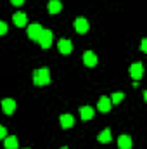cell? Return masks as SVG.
Masks as SVG:
<instances>
[{"label": "cell", "instance_id": "ac0fdd59", "mask_svg": "<svg viewBox=\"0 0 147 149\" xmlns=\"http://www.w3.org/2000/svg\"><path fill=\"white\" fill-rule=\"evenodd\" d=\"M5 33H7V24H5L3 21H0V37L5 35Z\"/></svg>", "mask_w": 147, "mask_h": 149}, {"label": "cell", "instance_id": "7402d4cb", "mask_svg": "<svg viewBox=\"0 0 147 149\" xmlns=\"http://www.w3.org/2000/svg\"><path fill=\"white\" fill-rule=\"evenodd\" d=\"M62 149H68V148H62Z\"/></svg>", "mask_w": 147, "mask_h": 149}, {"label": "cell", "instance_id": "d6986e66", "mask_svg": "<svg viewBox=\"0 0 147 149\" xmlns=\"http://www.w3.org/2000/svg\"><path fill=\"white\" fill-rule=\"evenodd\" d=\"M5 137H7V130L3 125H0V139H5Z\"/></svg>", "mask_w": 147, "mask_h": 149}, {"label": "cell", "instance_id": "8fae6325", "mask_svg": "<svg viewBox=\"0 0 147 149\" xmlns=\"http://www.w3.org/2000/svg\"><path fill=\"white\" fill-rule=\"evenodd\" d=\"M118 148L119 149H132V139H130V135H119L118 137Z\"/></svg>", "mask_w": 147, "mask_h": 149}, {"label": "cell", "instance_id": "277c9868", "mask_svg": "<svg viewBox=\"0 0 147 149\" xmlns=\"http://www.w3.org/2000/svg\"><path fill=\"white\" fill-rule=\"evenodd\" d=\"M57 49H59L61 54H69V52L73 50V43H71V40H68V38H61L59 43H57Z\"/></svg>", "mask_w": 147, "mask_h": 149}, {"label": "cell", "instance_id": "6da1fadb", "mask_svg": "<svg viewBox=\"0 0 147 149\" xmlns=\"http://www.w3.org/2000/svg\"><path fill=\"white\" fill-rule=\"evenodd\" d=\"M33 83L35 85H47L50 83V71L47 68H40L33 73Z\"/></svg>", "mask_w": 147, "mask_h": 149}, {"label": "cell", "instance_id": "ba28073f", "mask_svg": "<svg viewBox=\"0 0 147 149\" xmlns=\"http://www.w3.org/2000/svg\"><path fill=\"white\" fill-rule=\"evenodd\" d=\"M97 109L101 113H107L111 109V99L109 97H106V95H102L101 99H99V102H97Z\"/></svg>", "mask_w": 147, "mask_h": 149}, {"label": "cell", "instance_id": "9a60e30c", "mask_svg": "<svg viewBox=\"0 0 147 149\" xmlns=\"http://www.w3.org/2000/svg\"><path fill=\"white\" fill-rule=\"evenodd\" d=\"M5 149H16L17 148V137L16 135H9V137H5Z\"/></svg>", "mask_w": 147, "mask_h": 149}, {"label": "cell", "instance_id": "5bb4252c", "mask_svg": "<svg viewBox=\"0 0 147 149\" xmlns=\"http://www.w3.org/2000/svg\"><path fill=\"white\" fill-rule=\"evenodd\" d=\"M47 9H49V12H50V14H57V12H61L62 5H61V2H59V0H50V2H49V5H47Z\"/></svg>", "mask_w": 147, "mask_h": 149}, {"label": "cell", "instance_id": "44dd1931", "mask_svg": "<svg viewBox=\"0 0 147 149\" xmlns=\"http://www.w3.org/2000/svg\"><path fill=\"white\" fill-rule=\"evenodd\" d=\"M12 2V5H23L24 3V0H10Z\"/></svg>", "mask_w": 147, "mask_h": 149}, {"label": "cell", "instance_id": "ffe728a7", "mask_svg": "<svg viewBox=\"0 0 147 149\" xmlns=\"http://www.w3.org/2000/svg\"><path fill=\"white\" fill-rule=\"evenodd\" d=\"M140 50H142V52H147V40H146V38L142 40V45H140Z\"/></svg>", "mask_w": 147, "mask_h": 149}, {"label": "cell", "instance_id": "8992f818", "mask_svg": "<svg viewBox=\"0 0 147 149\" xmlns=\"http://www.w3.org/2000/svg\"><path fill=\"white\" fill-rule=\"evenodd\" d=\"M130 74H132V78L140 80V78H142V74H144V66H142L140 63L132 64V66H130Z\"/></svg>", "mask_w": 147, "mask_h": 149}, {"label": "cell", "instance_id": "9c48e42d", "mask_svg": "<svg viewBox=\"0 0 147 149\" xmlns=\"http://www.w3.org/2000/svg\"><path fill=\"white\" fill-rule=\"evenodd\" d=\"M2 109L5 114H12V113L16 111V102H14V99H3L2 101Z\"/></svg>", "mask_w": 147, "mask_h": 149}, {"label": "cell", "instance_id": "7a4b0ae2", "mask_svg": "<svg viewBox=\"0 0 147 149\" xmlns=\"http://www.w3.org/2000/svg\"><path fill=\"white\" fill-rule=\"evenodd\" d=\"M52 38H54V35H52V31L50 30H43L42 33H40V37H38V43H40V47L42 49H49L50 47V43H52Z\"/></svg>", "mask_w": 147, "mask_h": 149}, {"label": "cell", "instance_id": "30bf717a", "mask_svg": "<svg viewBox=\"0 0 147 149\" xmlns=\"http://www.w3.org/2000/svg\"><path fill=\"white\" fill-rule=\"evenodd\" d=\"M12 19H14V24H16V26H19V28L26 26V23H28V17H26V14H24V12H16V14L12 16Z\"/></svg>", "mask_w": 147, "mask_h": 149}, {"label": "cell", "instance_id": "4fadbf2b", "mask_svg": "<svg viewBox=\"0 0 147 149\" xmlns=\"http://www.w3.org/2000/svg\"><path fill=\"white\" fill-rule=\"evenodd\" d=\"M74 125L73 114H61V127L62 128H71Z\"/></svg>", "mask_w": 147, "mask_h": 149}, {"label": "cell", "instance_id": "e0dca14e", "mask_svg": "<svg viewBox=\"0 0 147 149\" xmlns=\"http://www.w3.org/2000/svg\"><path fill=\"white\" fill-rule=\"evenodd\" d=\"M123 99H125V94L123 92H116V94L111 95V104H119Z\"/></svg>", "mask_w": 147, "mask_h": 149}, {"label": "cell", "instance_id": "3957f363", "mask_svg": "<svg viewBox=\"0 0 147 149\" xmlns=\"http://www.w3.org/2000/svg\"><path fill=\"white\" fill-rule=\"evenodd\" d=\"M74 30H76L80 35L87 33V31H88V21H87L85 17H76V19H74Z\"/></svg>", "mask_w": 147, "mask_h": 149}, {"label": "cell", "instance_id": "2e32d148", "mask_svg": "<svg viewBox=\"0 0 147 149\" xmlns=\"http://www.w3.org/2000/svg\"><path fill=\"white\" fill-rule=\"evenodd\" d=\"M99 142H109L111 141V130L109 128H106V130H102L101 134H99Z\"/></svg>", "mask_w": 147, "mask_h": 149}, {"label": "cell", "instance_id": "7c38bea8", "mask_svg": "<svg viewBox=\"0 0 147 149\" xmlns=\"http://www.w3.org/2000/svg\"><path fill=\"white\" fill-rule=\"evenodd\" d=\"M80 116H81V120H92L94 116H95V111H94V108H90V106H83L81 109H80Z\"/></svg>", "mask_w": 147, "mask_h": 149}, {"label": "cell", "instance_id": "5b68a950", "mask_svg": "<svg viewBox=\"0 0 147 149\" xmlns=\"http://www.w3.org/2000/svg\"><path fill=\"white\" fill-rule=\"evenodd\" d=\"M42 31H43V28H42V24H38V23H33V24L28 26V37L31 38V40H38V37H40Z\"/></svg>", "mask_w": 147, "mask_h": 149}, {"label": "cell", "instance_id": "52a82bcc", "mask_svg": "<svg viewBox=\"0 0 147 149\" xmlns=\"http://www.w3.org/2000/svg\"><path fill=\"white\" fill-rule=\"evenodd\" d=\"M83 63H85V66L92 68V66H95V64H97V56H95L92 50H87V52L83 54Z\"/></svg>", "mask_w": 147, "mask_h": 149}]
</instances>
